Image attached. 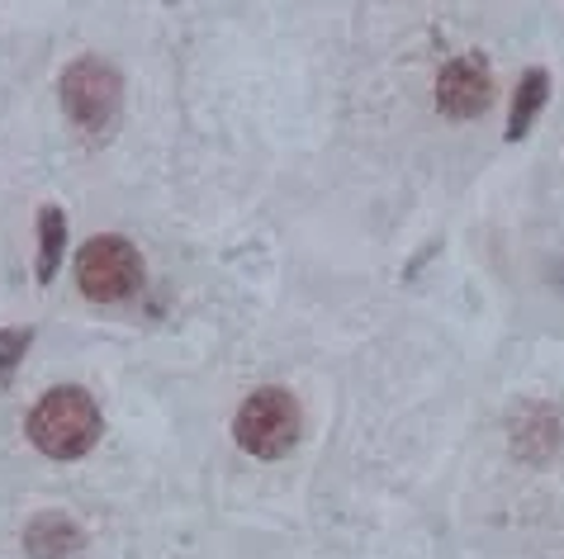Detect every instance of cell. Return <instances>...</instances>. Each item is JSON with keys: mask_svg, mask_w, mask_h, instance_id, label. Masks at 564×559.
I'll return each instance as SVG.
<instances>
[{"mask_svg": "<svg viewBox=\"0 0 564 559\" xmlns=\"http://www.w3.org/2000/svg\"><path fill=\"white\" fill-rule=\"evenodd\" d=\"M29 441L48 460H82L105 437V413L82 384H57L29 408Z\"/></svg>", "mask_w": 564, "mask_h": 559, "instance_id": "obj_1", "label": "cell"}, {"mask_svg": "<svg viewBox=\"0 0 564 559\" xmlns=\"http://www.w3.org/2000/svg\"><path fill=\"white\" fill-rule=\"evenodd\" d=\"M57 96L76 129L100 138L115 129V119L123 110V76L115 62H105V57H76V62H67V72H62Z\"/></svg>", "mask_w": 564, "mask_h": 559, "instance_id": "obj_2", "label": "cell"}, {"mask_svg": "<svg viewBox=\"0 0 564 559\" xmlns=\"http://www.w3.org/2000/svg\"><path fill=\"white\" fill-rule=\"evenodd\" d=\"M300 427H304L300 398H294L290 390H275V384L257 390L238 408V417H232V437H238V446L257 460L290 456L294 441H300Z\"/></svg>", "mask_w": 564, "mask_h": 559, "instance_id": "obj_3", "label": "cell"}, {"mask_svg": "<svg viewBox=\"0 0 564 559\" xmlns=\"http://www.w3.org/2000/svg\"><path fill=\"white\" fill-rule=\"evenodd\" d=\"M76 285L96 304H119L143 289V252L129 238L100 232L76 252Z\"/></svg>", "mask_w": 564, "mask_h": 559, "instance_id": "obj_4", "label": "cell"}, {"mask_svg": "<svg viewBox=\"0 0 564 559\" xmlns=\"http://www.w3.org/2000/svg\"><path fill=\"white\" fill-rule=\"evenodd\" d=\"M494 100V72L484 53L451 57L442 76H436V110L446 119H479Z\"/></svg>", "mask_w": 564, "mask_h": 559, "instance_id": "obj_5", "label": "cell"}, {"mask_svg": "<svg viewBox=\"0 0 564 559\" xmlns=\"http://www.w3.org/2000/svg\"><path fill=\"white\" fill-rule=\"evenodd\" d=\"M24 550H29V559H82L86 531L67 512H39V517L24 526Z\"/></svg>", "mask_w": 564, "mask_h": 559, "instance_id": "obj_6", "label": "cell"}, {"mask_svg": "<svg viewBox=\"0 0 564 559\" xmlns=\"http://www.w3.org/2000/svg\"><path fill=\"white\" fill-rule=\"evenodd\" d=\"M512 446L522 460H545L560 446V413L551 403H527L512 423Z\"/></svg>", "mask_w": 564, "mask_h": 559, "instance_id": "obj_7", "label": "cell"}, {"mask_svg": "<svg viewBox=\"0 0 564 559\" xmlns=\"http://www.w3.org/2000/svg\"><path fill=\"white\" fill-rule=\"evenodd\" d=\"M62 252H67V213L57 205L39 209V256H34V280L39 285H53V275L62 266Z\"/></svg>", "mask_w": 564, "mask_h": 559, "instance_id": "obj_8", "label": "cell"}, {"mask_svg": "<svg viewBox=\"0 0 564 559\" xmlns=\"http://www.w3.org/2000/svg\"><path fill=\"white\" fill-rule=\"evenodd\" d=\"M545 96H551V76H545L541 67H527L522 81H517V90H512V110H508V138L512 143L527 138L531 119L545 110Z\"/></svg>", "mask_w": 564, "mask_h": 559, "instance_id": "obj_9", "label": "cell"}, {"mask_svg": "<svg viewBox=\"0 0 564 559\" xmlns=\"http://www.w3.org/2000/svg\"><path fill=\"white\" fill-rule=\"evenodd\" d=\"M29 341H34L29 328H0V380H10L14 370H20Z\"/></svg>", "mask_w": 564, "mask_h": 559, "instance_id": "obj_10", "label": "cell"}]
</instances>
